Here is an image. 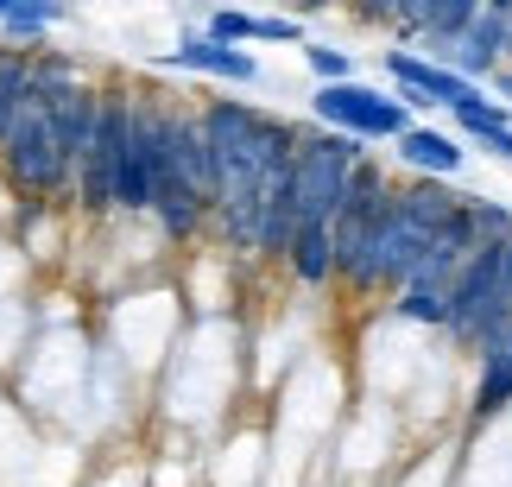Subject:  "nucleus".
Segmentation results:
<instances>
[{
    "label": "nucleus",
    "mask_w": 512,
    "mask_h": 487,
    "mask_svg": "<svg viewBox=\"0 0 512 487\" xmlns=\"http://www.w3.org/2000/svg\"><path fill=\"white\" fill-rule=\"evenodd\" d=\"M512 323V285H506V241H481L475 260L462 266V279L449 285V355L475 361V348Z\"/></svg>",
    "instance_id": "5"
},
{
    "label": "nucleus",
    "mask_w": 512,
    "mask_h": 487,
    "mask_svg": "<svg viewBox=\"0 0 512 487\" xmlns=\"http://www.w3.org/2000/svg\"><path fill=\"white\" fill-rule=\"evenodd\" d=\"M392 197H399V178L373 159L354 165V184L342 197V216H336V291L348 304H386L380 291V260H386V222H392Z\"/></svg>",
    "instance_id": "3"
},
{
    "label": "nucleus",
    "mask_w": 512,
    "mask_h": 487,
    "mask_svg": "<svg viewBox=\"0 0 512 487\" xmlns=\"http://www.w3.org/2000/svg\"><path fill=\"white\" fill-rule=\"evenodd\" d=\"M304 64H310L317 83H348V76H354V57L336 51V45H304Z\"/></svg>",
    "instance_id": "16"
},
{
    "label": "nucleus",
    "mask_w": 512,
    "mask_h": 487,
    "mask_svg": "<svg viewBox=\"0 0 512 487\" xmlns=\"http://www.w3.org/2000/svg\"><path fill=\"white\" fill-rule=\"evenodd\" d=\"M367 140L336 127H298V235H291L285 272L298 291H336V216L354 184Z\"/></svg>",
    "instance_id": "2"
},
{
    "label": "nucleus",
    "mask_w": 512,
    "mask_h": 487,
    "mask_svg": "<svg viewBox=\"0 0 512 487\" xmlns=\"http://www.w3.org/2000/svg\"><path fill=\"white\" fill-rule=\"evenodd\" d=\"M392 159H399L411 178H462V165H468V140H462V133H449V127H424V121H411L399 140H392Z\"/></svg>",
    "instance_id": "12"
},
{
    "label": "nucleus",
    "mask_w": 512,
    "mask_h": 487,
    "mask_svg": "<svg viewBox=\"0 0 512 487\" xmlns=\"http://www.w3.org/2000/svg\"><path fill=\"white\" fill-rule=\"evenodd\" d=\"M386 76H392V89L411 102V114L418 108H443V114H456V108H475L487 102V83H475V76H462L449 57H424V51H386Z\"/></svg>",
    "instance_id": "8"
},
{
    "label": "nucleus",
    "mask_w": 512,
    "mask_h": 487,
    "mask_svg": "<svg viewBox=\"0 0 512 487\" xmlns=\"http://www.w3.org/2000/svg\"><path fill=\"white\" fill-rule=\"evenodd\" d=\"M304 13H323V7H342V0H298Z\"/></svg>",
    "instance_id": "20"
},
{
    "label": "nucleus",
    "mask_w": 512,
    "mask_h": 487,
    "mask_svg": "<svg viewBox=\"0 0 512 487\" xmlns=\"http://www.w3.org/2000/svg\"><path fill=\"white\" fill-rule=\"evenodd\" d=\"M468 431H487L494 418L512 412V323L494 329L481 348H475V361H468Z\"/></svg>",
    "instance_id": "9"
},
{
    "label": "nucleus",
    "mask_w": 512,
    "mask_h": 487,
    "mask_svg": "<svg viewBox=\"0 0 512 487\" xmlns=\"http://www.w3.org/2000/svg\"><path fill=\"white\" fill-rule=\"evenodd\" d=\"M159 64L165 70L215 76V83H260V76H266V64L247 45H222V38H209V32H184V38H177V51H165Z\"/></svg>",
    "instance_id": "10"
},
{
    "label": "nucleus",
    "mask_w": 512,
    "mask_h": 487,
    "mask_svg": "<svg viewBox=\"0 0 512 487\" xmlns=\"http://www.w3.org/2000/svg\"><path fill=\"white\" fill-rule=\"evenodd\" d=\"M443 57H449V64H456L462 76H475V83H494V76L512 64V13L487 7V13H481L475 26H468Z\"/></svg>",
    "instance_id": "11"
},
{
    "label": "nucleus",
    "mask_w": 512,
    "mask_h": 487,
    "mask_svg": "<svg viewBox=\"0 0 512 487\" xmlns=\"http://www.w3.org/2000/svg\"><path fill=\"white\" fill-rule=\"evenodd\" d=\"M487 7H500V13H512V0H487Z\"/></svg>",
    "instance_id": "23"
},
{
    "label": "nucleus",
    "mask_w": 512,
    "mask_h": 487,
    "mask_svg": "<svg viewBox=\"0 0 512 487\" xmlns=\"http://www.w3.org/2000/svg\"><path fill=\"white\" fill-rule=\"evenodd\" d=\"M203 32H209V38H222V45H253V32H260V13H241V7H215Z\"/></svg>",
    "instance_id": "15"
},
{
    "label": "nucleus",
    "mask_w": 512,
    "mask_h": 487,
    "mask_svg": "<svg viewBox=\"0 0 512 487\" xmlns=\"http://www.w3.org/2000/svg\"><path fill=\"white\" fill-rule=\"evenodd\" d=\"M253 45H304V26H298V19H285V13H266L260 32H253Z\"/></svg>",
    "instance_id": "17"
},
{
    "label": "nucleus",
    "mask_w": 512,
    "mask_h": 487,
    "mask_svg": "<svg viewBox=\"0 0 512 487\" xmlns=\"http://www.w3.org/2000/svg\"><path fill=\"white\" fill-rule=\"evenodd\" d=\"M494 95H500V102H506V108H512V64H506V70H500V76H494Z\"/></svg>",
    "instance_id": "19"
},
{
    "label": "nucleus",
    "mask_w": 512,
    "mask_h": 487,
    "mask_svg": "<svg viewBox=\"0 0 512 487\" xmlns=\"http://www.w3.org/2000/svg\"><path fill=\"white\" fill-rule=\"evenodd\" d=\"M481 13H487V0H424V13H418V38H424L430 51H449Z\"/></svg>",
    "instance_id": "13"
},
{
    "label": "nucleus",
    "mask_w": 512,
    "mask_h": 487,
    "mask_svg": "<svg viewBox=\"0 0 512 487\" xmlns=\"http://www.w3.org/2000/svg\"><path fill=\"white\" fill-rule=\"evenodd\" d=\"M203 121H209V146H215V222H209V235L234 260L253 266L266 171L298 127L266 114V108H247V102H203Z\"/></svg>",
    "instance_id": "1"
},
{
    "label": "nucleus",
    "mask_w": 512,
    "mask_h": 487,
    "mask_svg": "<svg viewBox=\"0 0 512 487\" xmlns=\"http://www.w3.org/2000/svg\"><path fill=\"white\" fill-rule=\"evenodd\" d=\"M310 121L336 127V133H354V140H367V146H392L418 114H411V102L399 89H380V83L348 76V83H317V95H310Z\"/></svg>",
    "instance_id": "7"
},
{
    "label": "nucleus",
    "mask_w": 512,
    "mask_h": 487,
    "mask_svg": "<svg viewBox=\"0 0 512 487\" xmlns=\"http://www.w3.org/2000/svg\"><path fill=\"white\" fill-rule=\"evenodd\" d=\"M13 7H19V0H0V26H7V13H13Z\"/></svg>",
    "instance_id": "21"
},
{
    "label": "nucleus",
    "mask_w": 512,
    "mask_h": 487,
    "mask_svg": "<svg viewBox=\"0 0 512 487\" xmlns=\"http://www.w3.org/2000/svg\"><path fill=\"white\" fill-rule=\"evenodd\" d=\"M0 178L19 203H76V171L64 165V146H57V121L45 108V95L32 89V102L19 108V121L0 146Z\"/></svg>",
    "instance_id": "4"
},
{
    "label": "nucleus",
    "mask_w": 512,
    "mask_h": 487,
    "mask_svg": "<svg viewBox=\"0 0 512 487\" xmlns=\"http://www.w3.org/2000/svg\"><path fill=\"white\" fill-rule=\"evenodd\" d=\"M456 190H449V178H405L399 197H392V222H386V260H380V291L392 298L411 272H418V260L430 253V241H437V228L456 216Z\"/></svg>",
    "instance_id": "6"
},
{
    "label": "nucleus",
    "mask_w": 512,
    "mask_h": 487,
    "mask_svg": "<svg viewBox=\"0 0 512 487\" xmlns=\"http://www.w3.org/2000/svg\"><path fill=\"white\" fill-rule=\"evenodd\" d=\"M506 285H512V241H506Z\"/></svg>",
    "instance_id": "22"
},
{
    "label": "nucleus",
    "mask_w": 512,
    "mask_h": 487,
    "mask_svg": "<svg viewBox=\"0 0 512 487\" xmlns=\"http://www.w3.org/2000/svg\"><path fill=\"white\" fill-rule=\"evenodd\" d=\"M64 19H70V0H19V7L7 13V26H0V38H7V45L38 51L57 26H64Z\"/></svg>",
    "instance_id": "14"
},
{
    "label": "nucleus",
    "mask_w": 512,
    "mask_h": 487,
    "mask_svg": "<svg viewBox=\"0 0 512 487\" xmlns=\"http://www.w3.org/2000/svg\"><path fill=\"white\" fill-rule=\"evenodd\" d=\"M475 146H481V152H494L500 165H512V121H506V127H494V133H481Z\"/></svg>",
    "instance_id": "18"
}]
</instances>
